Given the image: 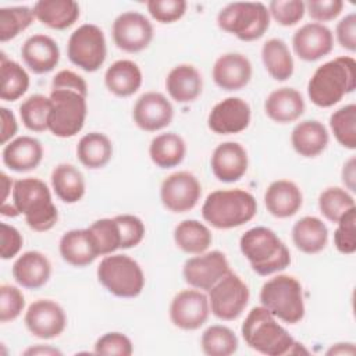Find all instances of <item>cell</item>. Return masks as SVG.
Masks as SVG:
<instances>
[{"mask_svg":"<svg viewBox=\"0 0 356 356\" xmlns=\"http://www.w3.org/2000/svg\"><path fill=\"white\" fill-rule=\"evenodd\" d=\"M334 245L342 254H353L356 250V207L349 210L338 222L334 232Z\"/></svg>","mask_w":356,"mask_h":356,"instance_id":"obj_46","label":"cell"},{"mask_svg":"<svg viewBox=\"0 0 356 356\" xmlns=\"http://www.w3.org/2000/svg\"><path fill=\"white\" fill-rule=\"evenodd\" d=\"M21 57L29 71L42 75L57 67L60 61V49L57 42L49 35L35 33L24 42Z\"/></svg>","mask_w":356,"mask_h":356,"instance_id":"obj_22","label":"cell"},{"mask_svg":"<svg viewBox=\"0 0 356 356\" xmlns=\"http://www.w3.org/2000/svg\"><path fill=\"white\" fill-rule=\"evenodd\" d=\"M165 89L174 102L179 104L192 103L202 95V74L192 64H178L167 74Z\"/></svg>","mask_w":356,"mask_h":356,"instance_id":"obj_26","label":"cell"},{"mask_svg":"<svg viewBox=\"0 0 356 356\" xmlns=\"http://www.w3.org/2000/svg\"><path fill=\"white\" fill-rule=\"evenodd\" d=\"M241 332L250 349L267 356L293 353L299 345L264 306H256L248 313Z\"/></svg>","mask_w":356,"mask_h":356,"instance_id":"obj_3","label":"cell"},{"mask_svg":"<svg viewBox=\"0 0 356 356\" xmlns=\"http://www.w3.org/2000/svg\"><path fill=\"white\" fill-rule=\"evenodd\" d=\"M174 117L171 102L160 92H145L132 108V118L138 128L146 132H156L167 128Z\"/></svg>","mask_w":356,"mask_h":356,"instance_id":"obj_18","label":"cell"},{"mask_svg":"<svg viewBox=\"0 0 356 356\" xmlns=\"http://www.w3.org/2000/svg\"><path fill=\"white\" fill-rule=\"evenodd\" d=\"M172 325L184 331L199 330L210 316L207 295L196 288L179 291L168 309Z\"/></svg>","mask_w":356,"mask_h":356,"instance_id":"obj_13","label":"cell"},{"mask_svg":"<svg viewBox=\"0 0 356 356\" xmlns=\"http://www.w3.org/2000/svg\"><path fill=\"white\" fill-rule=\"evenodd\" d=\"M264 204L271 216L277 218H288L300 210L303 195L293 181L277 179L267 186L264 192Z\"/></svg>","mask_w":356,"mask_h":356,"instance_id":"obj_25","label":"cell"},{"mask_svg":"<svg viewBox=\"0 0 356 356\" xmlns=\"http://www.w3.org/2000/svg\"><path fill=\"white\" fill-rule=\"evenodd\" d=\"M186 154L184 138L175 132L156 135L149 145V156L159 168H172L179 165Z\"/></svg>","mask_w":356,"mask_h":356,"instance_id":"obj_34","label":"cell"},{"mask_svg":"<svg viewBox=\"0 0 356 356\" xmlns=\"http://www.w3.org/2000/svg\"><path fill=\"white\" fill-rule=\"evenodd\" d=\"M238 337L227 325L214 324L206 328L200 337L202 352L207 356H229L238 350Z\"/></svg>","mask_w":356,"mask_h":356,"instance_id":"obj_39","label":"cell"},{"mask_svg":"<svg viewBox=\"0 0 356 356\" xmlns=\"http://www.w3.org/2000/svg\"><path fill=\"white\" fill-rule=\"evenodd\" d=\"M0 182H1V189H3V195H1V204L6 203L7 200V196H8V192L13 191V186H14V181L4 172H1L0 175Z\"/></svg>","mask_w":356,"mask_h":356,"instance_id":"obj_59","label":"cell"},{"mask_svg":"<svg viewBox=\"0 0 356 356\" xmlns=\"http://www.w3.org/2000/svg\"><path fill=\"white\" fill-rule=\"evenodd\" d=\"M121 236V249H131L138 246L145 238V224L134 214H118L114 217Z\"/></svg>","mask_w":356,"mask_h":356,"instance_id":"obj_50","label":"cell"},{"mask_svg":"<svg viewBox=\"0 0 356 356\" xmlns=\"http://www.w3.org/2000/svg\"><path fill=\"white\" fill-rule=\"evenodd\" d=\"M25 307V298L14 285L3 284L0 286V321H14L21 316Z\"/></svg>","mask_w":356,"mask_h":356,"instance_id":"obj_48","label":"cell"},{"mask_svg":"<svg viewBox=\"0 0 356 356\" xmlns=\"http://www.w3.org/2000/svg\"><path fill=\"white\" fill-rule=\"evenodd\" d=\"M51 89H67L75 90L83 96H88V83L86 81L71 70L58 71L51 79Z\"/></svg>","mask_w":356,"mask_h":356,"instance_id":"obj_54","label":"cell"},{"mask_svg":"<svg viewBox=\"0 0 356 356\" xmlns=\"http://www.w3.org/2000/svg\"><path fill=\"white\" fill-rule=\"evenodd\" d=\"M35 18L43 25L63 31L79 18V4L74 0H39L32 7Z\"/></svg>","mask_w":356,"mask_h":356,"instance_id":"obj_31","label":"cell"},{"mask_svg":"<svg viewBox=\"0 0 356 356\" xmlns=\"http://www.w3.org/2000/svg\"><path fill=\"white\" fill-rule=\"evenodd\" d=\"M257 202L245 189H217L202 204L203 220L217 229L241 227L254 218Z\"/></svg>","mask_w":356,"mask_h":356,"instance_id":"obj_4","label":"cell"},{"mask_svg":"<svg viewBox=\"0 0 356 356\" xmlns=\"http://www.w3.org/2000/svg\"><path fill=\"white\" fill-rule=\"evenodd\" d=\"M67 56L82 71H97L107 57V43L102 28L95 24L79 25L68 38Z\"/></svg>","mask_w":356,"mask_h":356,"instance_id":"obj_10","label":"cell"},{"mask_svg":"<svg viewBox=\"0 0 356 356\" xmlns=\"http://www.w3.org/2000/svg\"><path fill=\"white\" fill-rule=\"evenodd\" d=\"M58 249L63 260L74 267L89 266L100 256L88 228L64 232L60 238Z\"/></svg>","mask_w":356,"mask_h":356,"instance_id":"obj_28","label":"cell"},{"mask_svg":"<svg viewBox=\"0 0 356 356\" xmlns=\"http://www.w3.org/2000/svg\"><path fill=\"white\" fill-rule=\"evenodd\" d=\"M24 243V238L21 232L6 222L0 224V257L3 260H8L15 257Z\"/></svg>","mask_w":356,"mask_h":356,"instance_id":"obj_52","label":"cell"},{"mask_svg":"<svg viewBox=\"0 0 356 356\" xmlns=\"http://www.w3.org/2000/svg\"><path fill=\"white\" fill-rule=\"evenodd\" d=\"M210 313L224 321L236 320L246 309L250 292L245 281L231 270L209 291Z\"/></svg>","mask_w":356,"mask_h":356,"instance_id":"obj_11","label":"cell"},{"mask_svg":"<svg viewBox=\"0 0 356 356\" xmlns=\"http://www.w3.org/2000/svg\"><path fill=\"white\" fill-rule=\"evenodd\" d=\"M22 355L26 356H33V355H40V356H61V350L49 345H36V346H29L26 348Z\"/></svg>","mask_w":356,"mask_h":356,"instance_id":"obj_57","label":"cell"},{"mask_svg":"<svg viewBox=\"0 0 356 356\" xmlns=\"http://www.w3.org/2000/svg\"><path fill=\"white\" fill-rule=\"evenodd\" d=\"M35 19L33 10L26 6L0 8V42H8L31 26Z\"/></svg>","mask_w":356,"mask_h":356,"instance_id":"obj_43","label":"cell"},{"mask_svg":"<svg viewBox=\"0 0 356 356\" xmlns=\"http://www.w3.org/2000/svg\"><path fill=\"white\" fill-rule=\"evenodd\" d=\"M305 100L299 90L282 86L273 90L264 100L266 115L278 124L298 121L305 113Z\"/></svg>","mask_w":356,"mask_h":356,"instance_id":"obj_27","label":"cell"},{"mask_svg":"<svg viewBox=\"0 0 356 356\" xmlns=\"http://www.w3.org/2000/svg\"><path fill=\"white\" fill-rule=\"evenodd\" d=\"M51 100L49 96L35 93L19 104V117L24 127L32 132H43L49 128Z\"/></svg>","mask_w":356,"mask_h":356,"instance_id":"obj_40","label":"cell"},{"mask_svg":"<svg viewBox=\"0 0 356 356\" xmlns=\"http://www.w3.org/2000/svg\"><path fill=\"white\" fill-rule=\"evenodd\" d=\"M355 199L349 191L330 186L318 196V210L331 222H338L349 210L355 209Z\"/></svg>","mask_w":356,"mask_h":356,"instance_id":"obj_42","label":"cell"},{"mask_svg":"<svg viewBox=\"0 0 356 356\" xmlns=\"http://www.w3.org/2000/svg\"><path fill=\"white\" fill-rule=\"evenodd\" d=\"M18 285L25 289H39L47 284L51 275V264L39 250H28L17 257L11 268Z\"/></svg>","mask_w":356,"mask_h":356,"instance_id":"obj_23","label":"cell"},{"mask_svg":"<svg viewBox=\"0 0 356 356\" xmlns=\"http://www.w3.org/2000/svg\"><path fill=\"white\" fill-rule=\"evenodd\" d=\"M252 118V110L241 97H227L218 102L209 113L207 127L217 135H234L245 131Z\"/></svg>","mask_w":356,"mask_h":356,"instance_id":"obj_17","label":"cell"},{"mask_svg":"<svg viewBox=\"0 0 356 356\" xmlns=\"http://www.w3.org/2000/svg\"><path fill=\"white\" fill-rule=\"evenodd\" d=\"M330 142L325 125L317 120H305L298 122L291 132V145L302 157H317Z\"/></svg>","mask_w":356,"mask_h":356,"instance_id":"obj_29","label":"cell"},{"mask_svg":"<svg viewBox=\"0 0 356 356\" xmlns=\"http://www.w3.org/2000/svg\"><path fill=\"white\" fill-rule=\"evenodd\" d=\"M93 352L107 356H129L134 352L132 341L122 332L111 331L103 334L95 342Z\"/></svg>","mask_w":356,"mask_h":356,"instance_id":"obj_49","label":"cell"},{"mask_svg":"<svg viewBox=\"0 0 356 356\" xmlns=\"http://www.w3.org/2000/svg\"><path fill=\"white\" fill-rule=\"evenodd\" d=\"M260 302L275 318L296 324L305 317L302 284L292 275L278 274L267 280L260 289Z\"/></svg>","mask_w":356,"mask_h":356,"instance_id":"obj_6","label":"cell"},{"mask_svg":"<svg viewBox=\"0 0 356 356\" xmlns=\"http://www.w3.org/2000/svg\"><path fill=\"white\" fill-rule=\"evenodd\" d=\"M267 8L270 18L282 26L296 25L306 13L305 1L302 0H273Z\"/></svg>","mask_w":356,"mask_h":356,"instance_id":"obj_45","label":"cell"},{"mask_svg":"<svg viewBox=\"0 0 356 356\" xmlns=\"http://www.w3.org/2000/svg\"><path fill=\"white\" fill-rule=\"evenodd\" d=\"M99 282L117 298H136L145 288V274L136 260L124 253L106 254L96 270Z\"/></svg>","mask_w":356,"mask_h":356,"instance_id":"obj_8","label":"cell"},{"mask_svg":"<svg viewBox=\"0 0 356 356\" xmlns=\"http://www.w3.org/2000/svg\"><path fill=\"white\" fill-rule=\"evenodd\" d=\"M49 97L51 100V111L47 131L57 138H72L81 132L88 114V96L75 90L51 89Z\"/></svg>","mask_w":356,"mask_h":356,"instance_id":"obj_9","label":"cell"},{"mask_svg":"<svg viewBox=\"0 0 356 356\" xmlns=\"http://www.w3.org/2000/svg\"><path fill=\"white\" fill-rule=\"evenodd\" d=\"M342 0H309L305 3V8L309 17L318 24L334 21L343 10Z\"/></svg>","mask_w":356,"mask_h":356,"instance_id":"obj_51","label":"cell"},{"mask_svg":"<svg viewBox=\"0 0 356 356\" xmlns=\"http://www.w3.org/2000/svg\"><path fill=\"white\" fill-rule=\"evenodd\" d=\"M355 88L356 61L350 56H339L317 67L307 82V96L317 107L328 108L352 93Z\"/></svg>","mask_w":356,"mask_h":356,"instance_id":"obj_1","label":"cell"},{"mask_svg":"<svg viewBox=\"0 0 356 356\" xmlns=\"http://www.w3.org/2000/svg\"><path fill=\"white\" fill-rule=\"evenodd\" d=\"M202 196L199 179L189 171L170 174L160 186V200L171 213H186L192 210Z\"/></svg>","mask_w":356,"mask_h":356,"instance_id":"obj_15","label":"cell"},{"mask_svg":"<svg viewBox=\"0 0 356 356\" xmlns=\"http://www.w3.org/2000/svg\"><path fill=\"white\" fill-rule=\"evenodd\" d=\"M1 88L0 99L4 102H15L22 97L29 88V75L25 68L14 60H10L3 51L0 54Z\"/></svg>","mask_w":356,"mask_h":356,"instance_id":"obj_38","label":"cell"},{"mask_svg":"<svg viewBox=\"0 0 356 356\" xmlns=\"http://www.w3.org/2000/svg\"><path fill=\"white\" fill-rule=\"evenodd\" d=\"M51 188L56 196L64 203L72 204L85 196V179L82 172L72 164H57L50 175Z\"/></svg>","mask_w":356,"mask_h":356,"instance_id":"obj_33","label":"cell"},{"mask_svg":"<svg viewBox=\"0 0 356 356\" xmlns=\"http://www.w3.org/2000/svg\"><path fill=\"white\" fill-rule=\"evenodd\" d=\"M249 159L246 149L238 142H222L211 154L210 168L214 177L221 182H236L248 171Z\"/></svg>","mask_w":356,"mask_h":356,"instance_id":"obj_20","label":"cell"},{"mask_svg":"<svg viewBox=\"0 0 356 356\" xmlns=\"http://www.w3.org/2000/svg\"><path fill=\"white\" fill-rule=\"evenodd\" d=\"M24 323L33 337L53 339L65 330L67 316L57 302L51 299H38L28 306Z\"/></svg>","mask_w":356,"mask_h":356,"instance_id":"obj_16","label":"cell"},{"mask_svg":"<svg viewBox=\"0 0 356 356\" xmlns=\"http://www.w3.org/2000/svg\"><path fill=\"white\" fill-rule=\"evenodd\" d=\"M330 128L337 142L345 149H356V104L349 103L330 115Z\"/></svg>","mask_w":356,"mask_h":356,"instance_id":"obj_41","label":"cell"},{"mask_svg":"<svg viewBox=\"0 0 356 356\" xmlns=\"http://www.w3.org/2000/svg\"><path fill=\"white\" fill-rule=\"evenodd\" d=\"M228 271V259L220 250L204 252L189 257L182 267L185 282L203 292H209Z\"/></svg>","mask_w":356,"mask_h":356,"instance_id":"obj_14","label":"cell"},{"mask_svg":"<svg viewBox=\"0 0 356 356\" xmlns=\"http://www.w3.org/2000/svg\"><path fill=\"white\" fill-rule=\"evenodd\" d=\"M292 242L298 250L306 254L320 253L328 242V228L314 216L299 218L292 227Z\"/></svg>","mask_w":356,"mask_h":356,"instance_id":"obj_32","label":"cell"},{"mask_svg":"<svg viewBox=\"0 0 356 356\" xmlns=\"http://www.w3.org/2000/svg\"><path fill=\"white\" fill-rule=\"evenodd\" d=\"M292 47L300 60L317 61L332 51L334 35L324 24L307 22L293 33Z\"/></svg>","mask_w":356,"mask_h":356,"instance_id":"obj_19","label":"cell"},{"mask_svg":"<svg viewBox=\"0 0 356 356\" xmlns=\"http://www.w3.org/2000/svg\"><path fill=\"white\" fill-rule=\"evenodd\" d=\"M100 256L111 254L121 249L120 228L115 218H100L88 227Z\"/></svg>","mask_w":356,"mask_h":356,"instance_id":"obj_44","label":"cell"},{"mask_svg":"<svg viewBox=\"0 0 356 356\" xmlns=\"http://www.w3.org/2000/svg\"><path fill=\"white\" fill-rule=\"evenodd\" d=\"M261 61L268 75L275 81L284 82L293 75V58L282 39L271 38L263 43Z\"/></svg>","mask_w":356,"mask_h":356,"instance_id":"obj_36","label":"cell"},{"mask_svg":"<svg viewBox=\"0 0 356 356\" xmlns=\"http://www.w3.org/2000/svg\"><path fill=\"white\" fill-rule=\"evenodd\" d=\"M79 163L89 170H99L108 164L113 157V143L102 132L85 134L76 145Z\"/></svg>","mask_w":356,"mask_h":356,"instance_id":"obj_35","label":"cell"},{"mask_svg":"<svg viewBox=\"0 0 356 356\" xmlns=\"http://www.w3.org/2000/svg\"><path fill=\"white\" fill-rule=\"evenodd\" d=\"M252 63L241 53H224L213 64L211 76L214 83L227 92L245 88L252 79Z\"/></svg>","mask_w":356,"mask_h":356,"instance_id":"obj_21","label":"cell"},{"mask_svg":"<svg viewBox=\"0 0 356 356\" xmlns=\"http://www.w3.org/2000/svg\"><path fill=\"white\" fill-rule=\"evenodd\" d=\"M11 199V206L24 216L31 229L46 232L57 224L58 211L44 181L33 177L14 181Z\"/></svg>","mask_w":356,"mask_h":356,"instance_id":"obj_2","label":"cell"},{"mask_svg":"<svg viewBox=\"0 0 356 356\" xmlns=\"http://www.w3.org/2000/svg\"><path fill=\"white\" fill-rule=\"evenodd\" d=\"M143 75L132 60H117L104 72V85L117 97H129L142 86Z\"/></svg>","mask_w":356,"mask_h":356,"instance_id":"obj_30","label":"cell"},{"mask_svg":"<svg viewBox=\"0 0 356 356\" xmlns=\"http://www.w3.org/2000/svg\"><path fill=\"white\" fill-rule=\"evenodd\" d=\"M270 13L260 1H234L217 14V25L242 42L260 39L270 28Z\"/></svg>","mask_w":356,"mask_h":356,"instance_id":"obj_7","label":"cell"},{"mask_svg":"<svg viewBox=\"0 0 356 356\" xmlns=\"http://www.w3.org/2000/svg\"><path fill=\"white\" fill-rule=\"evenodd\" d=\"M114 44L125 53H139L149 47L154 29L147 17L138 11H124L113 22Z\"/></svg>","mask_w":356,"mask_h":356,"instance_id":"obj_12","label":"cell"},{"mask_svg":"<svg viewBox=\"0 0 356 356\" xmlns=\"http://www.w3.org/2000/svg\"><path fill=\"white\" fill-rule=\"evenodd\" d=\"M3 163L15 172H26L35 170L43 160L42 143L28 135L17 136L4 145L1 152Z\"/></svg>","mask_w":356,"mask_h":356,"instance_id":"obj_24","label":"cell"},{"mask_svg":"<svg viewBox=\"0 0 356 356\" xmlns=\"http://www.w3.org/2000/svg\"><path fill=\"white\" fill-rule=\"evenodd\" d=\"M175 245L188 254L204 253L213 242V235L209 227L199 220H184L174 228Z\"/></svg>","mask_w":356,"mask_h":356,"instance_id":"obj_37","label":"cell"},{"mask_svg":"<svg viewBox=\"0 0 356 356\" xmlns=\"http://www.w3.org/2000/svg\"><path fill=\"white\" fill-rule=\"evenodd\" d=\"M239 249L252 270L263 277L282 271L291 264L288 246L267 227L248 229L239 239Z\"/></svg>","mask_w":356,"mask_h":356,"instance_id":"obj_5","label":"cell"},{"mask_svg":"<svg viewBox=\"0 0 356 356\" xmlns=\"http://www.w3.org/2000/svg\"><path fill=\"white\" fill-rule=\"evenodd\" d=\"M335 38L338 44L350 51H356V14L349 13L335 26Z\"/></svg>","mask_w":356,"mask_h":356,"instance_id":"obj_53","label":"cell"},{"mask_svg":"<svg viewBox=\"0 0 356 356\" xmlns=\"http://www.w3.org/2000/svg\"><path fill=\"white\" fill-rule=\"evenodd\" d=\"M0 117H1L0 142H1V145H7L15 136V134L18 131V122H17L14 113L6 107L0 108Z\"/></svg>","mask_w":356,"mask_h":356,"instance_id":"obj_55","label":"cell"},{"mask_svg":"<svg viewBox=\"0 0 356 356\" xmlns=\"http://www.w3.org/2000/svg\"><path fill=\"white\" fill-rule=\"evenodd\" d=\"M185 0H149L146 8L150 17L160 24H172L181 19L186 13Z\"/></svg>","mask_w":356,"mask_h":356,"instance_id":"obj_47","label":"cell"},{"mask_svg":"<svg viewBox=\"0 0 356 356\" xmlns=\"http://www.w3.org/2000/svg\"><path fill=\"white\" fill-rule=\"evenodd\" d=\"M341 177L345 185V189L355 192L356 191V159L353 156L348 161H345Z\"/></svg>","mask_w":356,"mask_h":356,"instance_id":"obj_56","label":"cell"},{"mask_svg":"<svg viewBox=\"0 0 356 356\" xmlns=\"http://www.w3.org/2000/svg\"><path fill=\"white\" fill-rule=\"evenodd\" d=\"M356 348L353 343L350 342H341V343H335L332 345L328 350L327 355H355Z\"/></svg>","mask_w":356,"mask_h":356,"instance_id":"obj_58","label":"cell"}]
</instances>
